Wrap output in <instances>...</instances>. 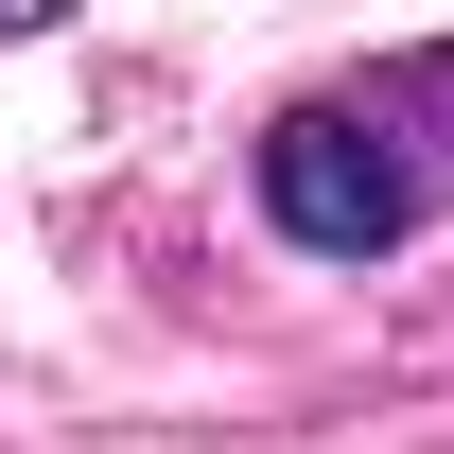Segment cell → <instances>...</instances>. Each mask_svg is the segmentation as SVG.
Segmentation results:
<instances>
[{"label":"cell","instance_id":"6da1fadb","mask_svg":"<svg viewBox=\"0 0 454 454\" xmlns=\"http://www.w3.org/2000/svg\"><path fill=\"white\" fill-rule=\"evenodd\" d=\"M245 192H262V227H280L297 262H385V245H419V227L454 210V35H419V53L280 106L262 158H245Z\"/></svg>","mask_w":454,"mask_h":454}]
</instances>
